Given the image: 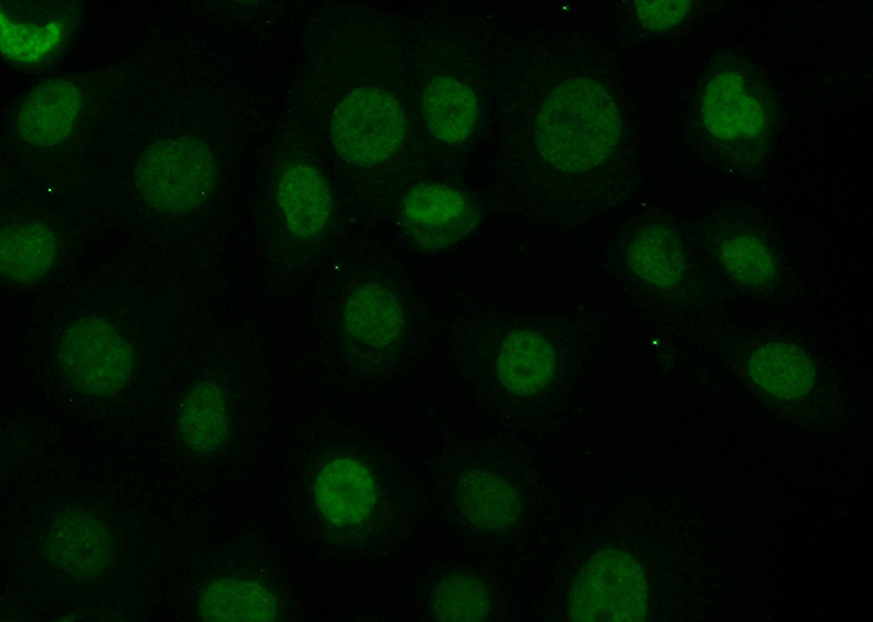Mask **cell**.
Listing matches in <instances>:
<instances>
[{"mask_svg":"<svg viewBox=\"0 0 873 622\" xmlns=\"http://www.w3.org/2000/svg\"><path fill=\"white\" fill-rule=\"evenodd\" d=\"M621 116L597 81L572 77L545 99L536 123V146L559 170L582 172L603 164L621 137Z\"/></svg>","mask_w":873,"mask_h":622,"instance_id":"cell-1","label":"cell"},{"mask_svg":"<svg viewBox=\"0 0 873 622\" xmlns=\"http://www.w3.org/2000/svg\"><path fill=\"white\" fill-rule=\"evenodd\" d=\"M217 175L215 157L205 142L177 136L151 144L134 171L135 186L154 208L184 213L211 194Z\"/></svg>","mask_w":873,"mask_h":622,"instance_id":"cell-2","label":"cell"},{"mask_svg":"<svg viewBox=\"0 0 873 622\" xmlns=\"http://www.w3.org/2000/svg\"><path fill=\"white\" fill-rule=\"evenodd\" d=\"M406 119L399 101L380 87L349 92L331 120L332 144L346 163L368 167L393 156L404 142Z\"/></svg>","mask_w":873,"mask_h":622,"instance_id":"cell-3","label":"cell"},{"mask_svg":"<svg viewBox=\"0 0 873 622\" xmlns=\"http://www.w3.org/2000/svg\"><path fill=\"white\" fill-rule=\"evenodd\" d=\"M648 588L638 562L627 552L606 549L578 572L567 600L573 621H642Z\"/></svg>","mask_w":873,"mask_h":622,"instance_id":"cell-4","label":"cell"},{"mask_svg":"<svg viewBox=\"0 0 873 622\" xmlns=\"http://www.w3.org/2000/svg\"><path fill=\"white\" fill-rule=\"evenodd\" d=\"M59 362L71 385L88 396H109L128 383L134 366L129 343L108 321L85 316L62 334Z\"/></svg>","mask_w":873,"mask_h":622,"instance_id":"cell-5","label":"cell"},{"mask_svg":"<svg viewBox=\"0 0 873 622\" xmlns=\"http://www.w3.org/2000/svg\"><path fill=\"white\" fill-rule=\"evenodd\" d=\"M45 549L58 571L79 581L104 575L115 555L107 526L96 515L82 510H69L51 522Z\"/></svg>","mask_w":873,"mask_h":622,"instance_id":"cell-6","label":"cell"},{"mask_svg":"<svg viewBox=\"0 0 873 622\" xmlns=\"http://www.w3.org/2000/svg\"><path fill=\"white\" fill-rule=\"evenodd\" d=\"M400 215L407 234L426 249L450 246L477 224V213L469 200L440 183L411 188L403 199Z\"/></svg>","mask_w":873,"mask_h":622,"instance_id":"cell-7","label":"cell"},{"mask_svg":"<svg viewBox=\"0 0 873 622\" xmlns=\"http://www.w3.org/2000/svg\"><path fill=\"white\" fill-rule=\"evenodd\" d=\"M701 113L708 132L726 142L756 137L767 119L757 94L732 71L719 73L707 82L702 93Z\"/></svg>","mask_w":873,"mask_h":622,"instance_id":"cell-8","label":"cell"},{"mask_svg":"<svg viewBox=\"0 0 873 622\" xmlns=\"http://www.w3.org/2000/svg\"><path fill=\"white\" fill-rule=\"evenodd\" d=\"M343 327L356 346L369 351H384L403 337L405 312L395 292L378 282L356 287L343 310Z\"/></svg>","mask_w":873,"mask_h":622,"instance_id":"cell-9","label":"cell"},{"mask_svg":"<svg viewBox=\"0 0 873 622\" xmlns=\"http://www.w3.org/2000/svg\"><path fill=\"white\" fill-rule=\"evenodd\" d=\"M316 505L335 526H354L373 512L378 493L369 469L350 457H337L325 463L313 482Z\"/></svg>","mask_w":873,"mask_h":622,"instance_id":"cell-10","label":"cell"},{"mask_svg":"<svg viewBox=\"0 0 873 622\" xmlns=\"http://www.w3.org/2000/svg\"><path fill=\"white\" fill-rule=\"evenodd\" d=\"M82 108L80 88L70 80L53 79L38 85L22 104L16 127L29 145L62 143L74 129Z\"/></svg>","mask_w":873,"mask_h":622,"instance_id":"cell-11","label":"cell"},{"mask_svg":"<svg viewBox=\"0 0 873 622\" xmlns=\"http://www.w3.org/2000/svg\"><path fill=\"white\" fill-rule=\"evenodd\" d=\"M276 200L287 229L301 240L316 238L328 225L333 210L331 189L311 165L287 167L278 178Z\"/></svg>","mask_w":873,"mask_h":622,"instance_id":"cell-12","label":"cell"},{"mask_svg":"<svg viewBox=\"0 0 873 622\" xmlns=\"http://www.w3.org/2000/svg\"><path fill=\"white\" fill-rule=\"evenodd\" d=\"M495 367L500 382L509 392L527 396L539 392L551 381L555 371V354L543 335L530 330H517L504 338Z\"/></svg>","mask_w":873,"mask_h":622,"instance_id":"cell-13","label":"cell"},{"mask_svg":"<svg viewBox=\"0 0 873 622\" xmlns=\"http://www.w3.org/2000/svg\"><path fill=\"white\" fill-rule=\"evenodd\" d=\"M199 613L205 621L264 622L279 615V605L265 584L247 578H219L204 588Z\"/></svg>","mask_w":873,"mask_h":622,"instance_id":"cell-14","label":"cell"},{"mask_svg":"<svg viewBox=\"0 0 873 622\" xmlns=\"http://www.w3.org/2000/svg\"><path fill=\"white\" fill-rule=\"evenodd\" d=\"M421 111L435 139L457 144L474 131L478 119V100L469 85L455 77L441 75L424 88Z\"/></svg>","mask_w":873,"mask_h":622,"instance_id":"cell-15","label":"cell"},{"mask_svg":"<svg viewBox=\"0 0 873 622\" xmlns=\"http://www.w3.org/2000/svg\"><path fill=\"white\" fill-rule=\"evenodd\" d=\"M753 382L768 394L786 400L806 395L815 382L810 358L797 346L770 342L754 349L748 360Z\"/></svg>","mask_w":873,"mask_h":622,"instance_id":"cell-16","label":"cell"},{"mask_svg":"<svg viewBox=\"0 0 873 622\" xmlns=\"http://www.w3.org/2000/svg\"><path fill=\"white\" fill-rule=\"evenodd\" d=\"M456 493L465 517L482 529H504L514 524L521 514L518 492L492 471L474 470L465 474Z\"/></svg>","mask_w":873,"mask_h":622,"instance_id":"cell-17","label":"cell"},{"mask_svg":"<svg viewBox=\"0 0 873 622\" xmlns=\"http://www.w3.org/2000/svg\"><path fill=\"white\" fill-rule=\"evenodd\" d=\"M57 256L52 230L45 224L27 220L2 229L0 268L3 276L20 284L45 276Z\"/></svg>","mask_w":873,"mask_h":622,"instance_id":"cell-18","label":"cell"},{"mask_svg":"<svg viewBox=\"0 0 873 622\" xmlns=\"http://www.w3.org/2000/svg\"><path fill=\"white\" fill-rule=\"evenodd\" d=\"M178 427L181 440L193 452L219 448L229 433V409L222 387L210 381L192 386L180 407Z\"/></svg>","mask_w":873,"mask_h":622,"instance_id":"cell-19","label":"cell"},{"mask_svg":"<svg viewBox=\"0 0 873 622\" xmlns=\"http://www.w3.org/2000/svg\"><path fill=\"white\" fill-rule=\"evenodd\" d=\"M627 262L632 272L657 289L678 285L684 272V254L677 235L666 226L650 225L630 244Z\"/></svg>","mask_w":873,"mask_h":622,"instance_id":"cell-20","label":"cell"},{"mask_svg":"<svg viewBox=\"0 0 873 622\" xmlns=\"http://www.w3.org/2000/svg\"><path fill=\"white\" fill-rule=\"evenodd\" d=\"M432 610L442 621H480L491 610L485 585L467 574H452L440 582L432 596Z\"/></svg>","mask_w":873,"mask_h":622,"instance_id":"cell-21","label":"cell"},{"mask_svg":"<svg viewBox=\"0 0 873 622\" xmlns=\"http://www.w3.org/2000/svg\"><path fill=\"white\" fill-rule=\"evenodd\" d=\"M720 260L726 271L739 283L760 286L776 274V263L768 247L758 238L737 234L720 247Z\"/></svg>","mask_w":873,"mask_h":622,"instance_id":"cell-22","label":"cell"},{"mask_svg":"<svg viewBox=\"0 0 873 622\" xmlns=\"http://www.w3.org/2000/svg\"><path fill=\"white\" fill-rule=\"evenodd\" d=\"M62 26L51 22L45 26H29L12 22L1 15V50L9 58L35 62L45 58L60 43Z\"/></svg>","mask_w":873,"mask_h":622,"instance_id":"cell-23","label":"cell"},{"mask_svg":"<svg viewBox=\"0 0 873 622\" xmlns=\"http://www.w3.org/2000/svg\"><path fill=\"white\" fill-rule=\"evenodd\" d=\"M691 8L690 1H636L639 22L653 31H662L681 23Z\"/></svg>","mask_w":873,"mask_h":622,"instance_id":"cell-24","label":"cell"}]
</instances>
